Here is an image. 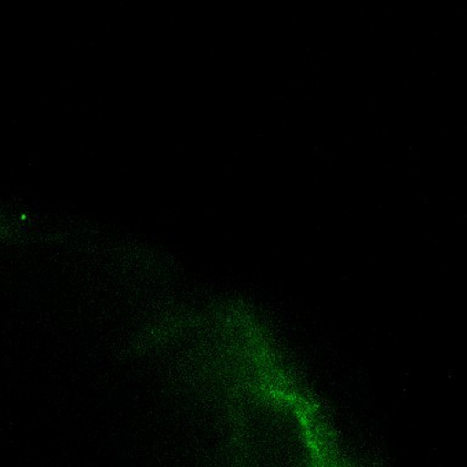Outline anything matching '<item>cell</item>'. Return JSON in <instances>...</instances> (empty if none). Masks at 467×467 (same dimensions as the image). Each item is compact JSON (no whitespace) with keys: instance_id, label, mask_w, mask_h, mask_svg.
Instances as JSON below:
<instances>
[{"instance_id":"6da1fadb","label":"cell","mask_w":467,"mask_h":467,"mask_svg":"<svg viewBox=\"0 0 467 467\" xmlns=\"http://www.w3.org/2000/svg\"><path fill=\"white\" fill-rule=\"evenodd\" d=\"M222 321L239 467H357L261 317L233 306Z\"/></svg>"}]
</instances>
